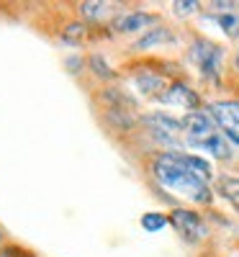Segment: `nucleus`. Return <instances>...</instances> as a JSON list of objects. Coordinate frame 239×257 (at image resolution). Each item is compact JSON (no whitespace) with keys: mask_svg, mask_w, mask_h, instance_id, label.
<instances>
[{"mask_svg":"<svg viewBox=\"0 0 239 257\" xmlns=\"http://www.w3.org/2000/svg\"><path fill=\"white\" fill-rule=\"evenodd\" d=\"M80 13L85 18H103L108 13V6L105 3H82L80 6Z\"/></svg>","mask_w":239,"mask_h":257,"instance_id":"15","label":"nucleus"},{"mask_svg":"<svg viewBox=\"0 0 239 257\" xmlns=\"http://www.w3.org/2000/svg\"><path fill=\"white\" fill-rule=\"evenodd\" d=\"M170 39H172V36H170L167 29H149V34L137 41V49H149V47L160 44V41H170Z\"/></svg>","mask_w":239,"mask_h":257,"instance_id":"12","label":"nucleus"},{"mask_svg":"<svg viewBox=\"0 0 239 257\" xmlns=\"http://www.w3.org/2000/svg\"><path fill=\"white\" fill-rule=\"evenodd\" d=\"M152 21H155V16H149V13H126V16H118L113 21V29L124 31V34H132V31L147 29Z\"/></svg>","mask_w":239,"mask_h":257,"instance_id":"8","label":"nucleus"},{"mask_svg":"<svg viewBox=\"0 0 239 257\" xmlns=\"http://www.w3.org/2000/svg\"><path fill=\"white\" fill-rule=\"evenodd\" d=\"M180 123H183V134H185V139H188L190 147H198L201 142L211 139L213 134H219V132H216L213 116L206 113V111H190Z\"/></svg>","mask_w":239,"mask_h":257,"instance_id":"2","label":"nucleus"},{"mask_svg":"<svg viewBox=\"0 0 239 257\" xmlns=\"http://www.w3.org/2000/svg\"><path fill=\"white\" fill-rule=\"evenodd\" d=\"M167 221H170V219L165 216V213H155V211H149V213H144V216H142V226H144L147 231H152V234L160 231V229H165Z\"/></svg>","mask_w":239,"mask_h":257,"instance_id":"13","label":"nucleus"},{"mask_svg":"<svg viewBox=\"0 0 239 257\" xmlns=\"http://www.w3.org/2000/svg\"><path fill=\"white\" fill-rule=\"evenodd\" d=\"M234 67H236V70H239V52H236V54H234Z\"/></svg>","mask_w":239,"mask_h":257,"instance_id":"18","label":"nucleus"},{"mask_svg":"<svg viewBox=\"0 0 239 257\" xmlns=\"http://www.w3.org/2000/svg\"><path fill=\"white\" fill-rule=\"evenodd\" d=\"M160 100L162 103H170V105H183V108H188V111L198 108V95H195L188 85H183V82L170 85V88L160 95Z\"/></svg>","mask_w":239,"mask_h":257,"instance_id":"7","label":"nucleus"},{"mask_svg":"<svg viewBox=\"0 0 239 257\" xmlns=\"http://www.w3.org/2000/svg\"><path fill=\"white\" fill-rule=\"evenodd\" d=\"M208 111H211L213 121L224 128V137L231 139L234 144H239V103L219 100V103H211Z\"/></svg>","mask_w":239,"mask_h":257,"instance_id":"3","label":"nucleus"},{"mask_svg":"<svg viewBox=\"0 0 239 257\" xmlns=\"http://www.w3.org/2000/svg\"><path fill=\"white\" fill-rule=\"evenodd\" d=\"M170 224L175 226L183 237H188V239H201V237H206V234H208L206 224L201 221V216H198L195 211H185V208L172 211Z\"/></svg>","mask_w":239,"mask_h":257,"instance_id":"5","label":"nucleus"},{"mask_svg":"<svg viewBox=\"0 0 239 257\" xmlns=\"http://www.w3.org/2000/svg\"><path fill=\"white\" fill-rule=\"evenodd\" d=\"M152 173H155V178L162 188L175 190L178 196H183L193 203H208L211 201V190H208L206 180H201L190 170L183 152H162V155H157L155 162H152Z\"/></svg>","mask_w":239,"mask_h":257,"instance_id":"1","label":"nucleus"},{"mask_svg":"<svg viewBox=\"0 0 239 257\" xmlns=\"http://www.w3.org/2000/svg\"><path fill=\"white\" fill-rule=\"evenodd\" d=\"M213 21L221 26V31L226 36H239V11H231V13H219V16H213Z\"/></svg>","mask_w":239,"mask_h":257,"instance_id":"10","label":"nucleus"},{"mask_svg":"<svg viewBox=\"0 0 239 257\" xmlns=\"http://www.w3.org/2000/svg\"><path fill=\"white\" fill-rule=\"evenodd\" d=\"M190 59L201 67V72L206 75V77H219V64H221V49L216 47V44H211V41H206V39H198L193 44V49H190Z\"/></svg>","mask_w":239,"mask_h":257,"instance_id":"4","label":"nucleus"},{"mask_svg":"<svg viewBox=\"0 0 239 257\" xmlns=\"http://www.w3.org/2000/svg\"><path fill=\"white\" fill-rule=\"evenodd\" d=\"M0 257H11V254H8V252H0Z\"/></svg>","mask_w":239,"mask_h":257,"instance_id":"19","label":"nucleus"},{"mask_svg":"<svg viewBox=\"0 0 239 257\" xmlns=\"http://www.w3.org/2000/svg\"><path fill=\"white\" fill-rule=\"evenodd\" d=\"M195 149H203V152H211L216 160H229V157H231V144H229V139H226L224 134H213L211 139L201 142Z\"/></svg>","mask_w":239,"mask_h":257,"instance_id":"9","label":"nucleus"},{"mask_svg":"<svg viewBox=\"0 0 239 257\" xmlns=\"http://www.w3.org/2000/svg\"><path fill=\"white\" fill-rule=\"evenodd\" d=\"M147 123H149L152 132H155V137L162 139L165 144H172V147L178 144V137L183 132V123H178L175 118H170L165 113H152V116H147Z\"/></svg>","mask_w":239,"mask_h":257,"instance_id":"6","label":"nucleus"},{"mask_svg":"<svg viewBox=\"0 0 239 257\" xmlns=\"http://www.w3.org/2000/svg\"><path fill=\"white\" fill-rule=\"evenodd\" d=\"M219 193L224 198H229L236 208H239V178H229V175H224L221 180H219Z\"/></svg>","mask_w":239,"mask_h":257,"instance_id":"11","label":"nucleus"},{"mask_svg":"<svg viewBox=\"0 0 239 257\" xmlns=\"http://www.w3.org/2000/svg\"><path fill=\"white\" fill-rule=\"evenodd\" d=\"M90 67L95 70V75H100V77H113V72L111 70H108V64L95 54V57H90Z\"/></svg>","mask_w":239,"mask_h":257,"instance_id":"16","label":"nucleus"},{"mask_svg":"<svg viewBox=\"0 0 239 257\" xmlns=\"http://www.w3.org/2000/svg\"><path fill=\"white\" fill-rule=\"evenodd\" d=\"M172 8H175L178 16H190V13H195L198 3H195V0H190V3H183V0H178V3H172Z\"/></svg>","mask_w":239,"mask_h":257,"instance_id":"17","label":"nucleus"},{"mask_svg":"<svg viewBox=\"0 0 239 257\" xmlns=\"http://www.w3.org/2000/svg\"><path fill=\"white\" fill-rule=\"evenodd\" d=\"M137 88L142 93H155V90H162V77H155V75H139L137 77Z\"/></svg>","mask_w":239,"mask_h":257,"instance_id":"14","label":"nucleus"}]
</instances>
